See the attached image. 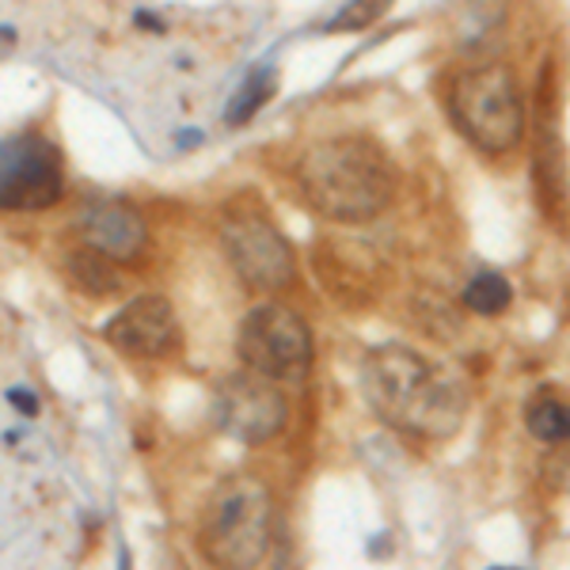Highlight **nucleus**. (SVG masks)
Returning a JSON list of instances; mask_svg holds the SVG:
<instances>
[{
  "label": "nucleus",
  "mask_w": 570,
  "mask_h": 570,
  "mask_svg": "<svg viewBox=\"0 0 570 570\" xmlns=\"http://www.w3.org/2000/svg\"><path fill=\"white\" fill-rule=\"evenodd\" d=\"M221 248H225V259L233 263V271L240 274V282L248 289H282L297 274L289 240L251 202H236L225 213V221H221Z\"/></svg>",
  "instance_id": "nucleus-6"
},
{
  "label": "nucleus",
  "mask_w": 570,
  "mask_h": 570,
  "mask_svg": "<svg viewBox=\"0 0 570 570\" xmlns=\"http://www.w3.org/2000/svg\"><path fill=\"white\" fill-rule=\"evenodd\" d=\"M533 190L544 221L559 233L570 228V183H567V152L563 134H559V80L556 61H544L541 84H536V107H533Z\"/></svg>",
  "instance_id": "nucleus-7"
},
{
  "label": "nucleus",
  "mask_w": 570,
  "mask_h": 570,
  "mask_svg": "<svg viewBox=\"0 0 570 570\" xmlns=\"http://www.w3.org/2000/svg\"><path fill=\"white\" fill-rule=\"evenodd\" d=\"M103 338L126 358H168L183 346V331L168 297H137L103 327Z\"/></svg>",
  "instance_id": "nucleus-10"
},
{
  "label": "nucleus",
  "mask_w": 570,
  "mask_h": 570,
  "mask_svg": "<svg viewBox=\"0 0 570 570\" xmlns=\"http://www.w3.org/2000/svg\"><path fill=\"white\" fill-rule=\"evenodd\" d=\"M491 570H513V567H491Z\"/></svg>",
  "instance_id": "nucleus-18"
},
{
  "label": "nucleus",
  "mask_w": 570,
  "mask_h": 570,
  "mask_svg": "<svg viewBox=\"0 0 570 570\" xmlns=\"http://www.w3.org/2000/svg\"><path fill=\"white\" fill-rule=\"evenodd\" d=\"M510 300H513L510 282H506L503 274H491V271L475 274L464 289V305L472 308L475 315H498Z\"/></svg>",
  "instance_id": "nucleus-15"
},
{
  "label": "nucleus",
  "mask_w": 570,
  "mask_h": 570,
  "mask_svg": "<svg viewBox=\"0 0 570 570\" xmlns=\"http://www.w3.org/2000/svg\"><path fill=\"white\" fill-rule=\"evenodd\" d=\"M297 187L320 218L361 225L388 210L396 175L381 145L343 134L305 149V157L297 160Z\"/></svg>",
  "instance_id": "nucleus-2"
},
{
  "label": "nucleus",
  "mask_w": 570,
  "mask_h": 570,
  "mask_svg": "<svg viewBox=\"0 0 570 570\" xmlns=\"http://www.w3.org/2000/svg\"><path fill=\"white\" fill-rule=\"evenodd\" d=\"M449 119L468 141L487 157L518 149L525 137V103H521L513 69L475 65L453 76L449 84Z\"/></svg>",
  "instance_id": "nucleus-4"
},
{
  "label": "nucleus",
  "mask_w": 570,
  "mask_h": 570,
  "mask_svg": "<svg viewBox=\"0 0 570 570\" xmlns=\"http://www.w3.org/2000/svg\"><path fill=\"white\" fill-rule=\"evenodd\" d=\"M73 225L80 233V244L103 251L114 263H134L149 244L141 213L129 210L126 202H91Z\"/></svg>",
  "instance_id": "nucleus-11"
},
{
  "label": "nucleus",
  "mask_w": 570,
  "mask_h": 570,
  "mask_svg": "<svg viewBox=\"0 0 570 570\" xmlns=\"http://www.w3.org/2000/svg\"><path fill=\"white\" fill-rule=\"evenodd\" d=\"M236 354L251 373L271 381H305L312 369V331L293 308L256 305L240 323Z\"/></svg>",
  "instance_id": "nucleus-5"
},
{
  "label": "nucleus",
  "mask_w": 570,
  "mask_h": 570,
  "mask_svg": "<svg viewBox=\"0 0 570 570\" xmlns=\"http://www.w3.org/2000/svg\"><path fill=\"white\" fill-rule=\"evenodd\" d=\"M213 414L225 434L240 437V442L256 445L267 442L282 430L285 422V396L274 388L271 376L263 373H236L218 388L213 399Z\"/></svg>",
  "instance_id": "nucleus-9"
},
{
  "label": "nucleus",
  "mask_w": 570,
  "mask_h": 570,
  "mask_svg": "<svg viewBox=\"0 0 570 570\" xmlns=\"http://www.w3.org/2000/svg\"><path fill=\"white\" fill-rule=\"evenodd\" d=\"M61 274L84 297H114L122 289V274L114 271V259H107L103 251L88 248V244H76L61 256Z\"/></svg>",
  "instance_id": "nucleus-12"
},
{
  "label": "nucleus",
  "mask_w": 570,
  "mask_h": 570,
  "mask_svg": "<svg viewBox=\"0 0 570 570\" xmlns=\"http://www.w3.org/2000/svg\"><path fill=\"white\" fill-rule=\"evenodd\" d=\"M61 195H65L61 152L38 134L8 137L4 164H0V202H4V210L35 213L61 202Z\"/></svg>",
  "instance_id": "nucleus-8"
},
{
  "label": "nucleus",
  "mask_w": 570,
  "mask_h": 570,
  "mask_svg": "<svg viewBox=\"0 0 570 570\" xmlns=\"http://www.w3.org/2000/svg\"><path fill=\"white\" fill-rule=\"evenodd\" d=\"M8 399H12V404H20L23 414H35L38 411V399L30 396V392H23V388H12V392H8Z\"/></svg>",
  "instance_id": "nucleus-17"
},
{
  "label": "nucleus",
  "mask_w": 570,
  "mask_h": 570,
  "mask_svg": "<svg viewBox=\"0 0 570 570\" xmlns=\"http://www.w3.org/2000/svg\"><path fill=\"white\" fill-rule=\"evenodd\" d=\"M361 392L369 407L396 430L445 442L468 414V396L453 373L411 346H376L361 361Z\"/></svg>",
  "instance_id": "nucleus-1"
},
{
  "label": "nucleus",
  "mask_w": 570,
  "mask_h": 570,
  "mask_svg": "<svg viewBox=\"0 0 570 570\" xmlns=\"http://www.w3.org/2000/svg\"><path fill=\"white\" fill-rule=\"evenodd\" d=\"M271 491L256 475H233L210 495L198 544L218 570H256L271 544Z\"/></svg>",
  "instance_id": "nucleus-3"
},
{
  "label": "nucleus",
  "mask_w": 570,
  "mask_h": 570,
  "mask_svg": "<svg viewBox=\"0 0 570 570\" xmlns=\"http://www.w3.org/2000/svg\"><path fill=\"white\" fill-rule=\"evenodd\" d=\"M274 88H278V76H274V69H256V73L244 80V88L233 96V103H228V111H225L228 126H244V122H248L251 114H256L259 107H263L267 99L274 96Z\"/></svg>",
  "instance_id": "nucleus-14"
},
{
  "label": "nucleus",
  "mask_w": 570,
  "mask_h": 570,
  "mask_svg": "<svg viewBox=\"0 0 570 570\" xmlns=\"http://www.w3.org/2000/svg\"><path fill=\"white\" fill-rule=\"evenodd\" d=\"M388 8H392V0H350L346 8H338V15L327 23V30L331 35H346V30L354 35V30H365V27H373Z\"/></svg>",
  "instance_id": "nucleus-16"
},
{
  "label": "nucleus",
  "mask_w": 570,
  "mask_h": 570,
  "mask_svg": "<svg viewBox=\"0 0 570 570\" xmlns=\"http://www.w3.org/2000/svg\"><path fill=\"white\" fill-rule=\"evenodd\" d=\"M525 426L533 437L556 445V442H570V407L563 399H533L525 411Z\"/></svg>",
  "instance_id": "nucleus-13"
}]
</instances>
